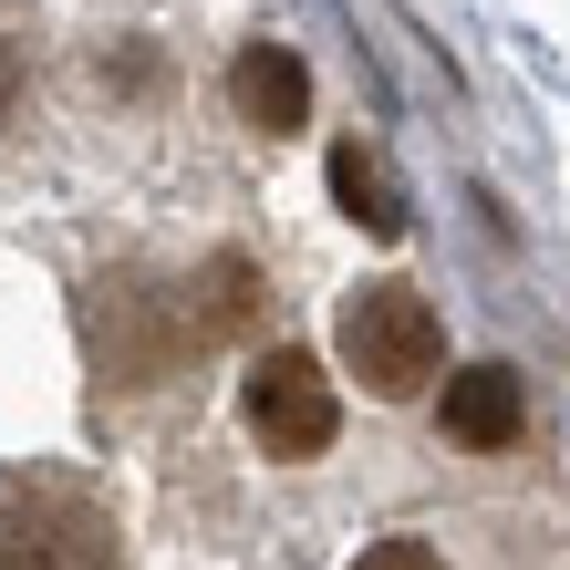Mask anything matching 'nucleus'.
<instances>
[{"label":"nucleus","mask_w":570,"mask_h":570,"mask_svg":"<svg viewBox=\"0 0 570 570\" xmlns=\"http://www.w3.org/2000/svg\"><path fill=\"white\" fill-rule=\"evenodd\" d=\"M239 415L271 456H322L332 425H343V405H332V374L312 353H259L249 384H239Z\"/></svg>","instance_id":"obj_3"},{"label":"nucleus","mask_w":570,"mask_h":570,"mask_svg":"<svg viewBox=\"0 0 570 570\" xmlns=\"http://www.w3.org/2000/svg\"><path fill=\"white\" fill-rule=\"evenodd\" d=\"M353 570H446V560H435L425 540H374V550H363Z\"/></svg>","instance_id":"obj_7"},{"label":"nucleus","mask_w":570,"mask_h":570,"mask_svg":"<svg viewBox=\"0 0 570 570\" xmlns=\"http://www.w3.org/2000/svg\"><path fill=\"white\" fill-rule=\"evenodd\" d=\"M332 197H343V218L374 228V239H394V228H405V197H394V177H384L363 146H332Z\"/></svg>","instance_id":"obj_6"},{"label":"nucleus","mask_w":570,"mask_h":570,"mask_svg":"<svg viewBox=\"0 0 570 570\" xmlns=\"http://www.w3.org/2000/svg\"><path fill=\"white\" fill-rule=\"evenodd\" d=\"M332 343H343V363L363 374V394H425L435 353H446V332H435V301L415 281H363L343 301V322H332Z\"/></svg>","instance_id":"obj_1"},{"label":"nucleus","mask_w":570,"mask_h":570,"mask_svg":"<svg viewBox=\"0 0 570 570\" xmlns=\"http://www.w3.org/2000/svg\"><path fill=\"white\" fill-rule=\"evenodd\" d=\"M228 105H239V125H259V136H291V125L312 115L301 52L291 42H239V62H228Z\"/></svg>","instance_id":"obj_4"},{"label":"nucleus","mask_w":570,"mask_h":570,"mask_svg":"<svg viewBox=\"0 0 570 570\" xmlns=\"http://www.w3.org/2000/svg\"><path fill=\"white\" fill-rule=\"evenodd\" d=\"M435 415H446V435H456V446L498 456V446H509V435L529 425V394H519V374H509V363H466V374H446V405H435Z\"/></svg>","instance_id":"obj_5"},{"label":"nucleus","mask_w":570,"mask_h":570,"mask_svg":"<svg viewBox=\"0 0 570 570\" xmlns=\"http://www.w3.org/2000/svg\"><path fill=\"white\" fill-rule=\"evenodd\" d=\"M21 83H31V73H21V42L0 31V136H11V115H21Z\"/></svg>","instance_id":"obj_8"},{"label":"nucleus","mask_w":570,"mask_h":570,"mask_svg":"<svg viewBox=\"0 0 570 570\" xmlns=\"http://www.w3.org/2000/svg\"><path fill=\"white\" fill-rule=\"evenodd\" d=\"M0 570H115V519L73 478H21L0 498Z\"/></svg>","instance_id":"obj_2"}]
</instances>
